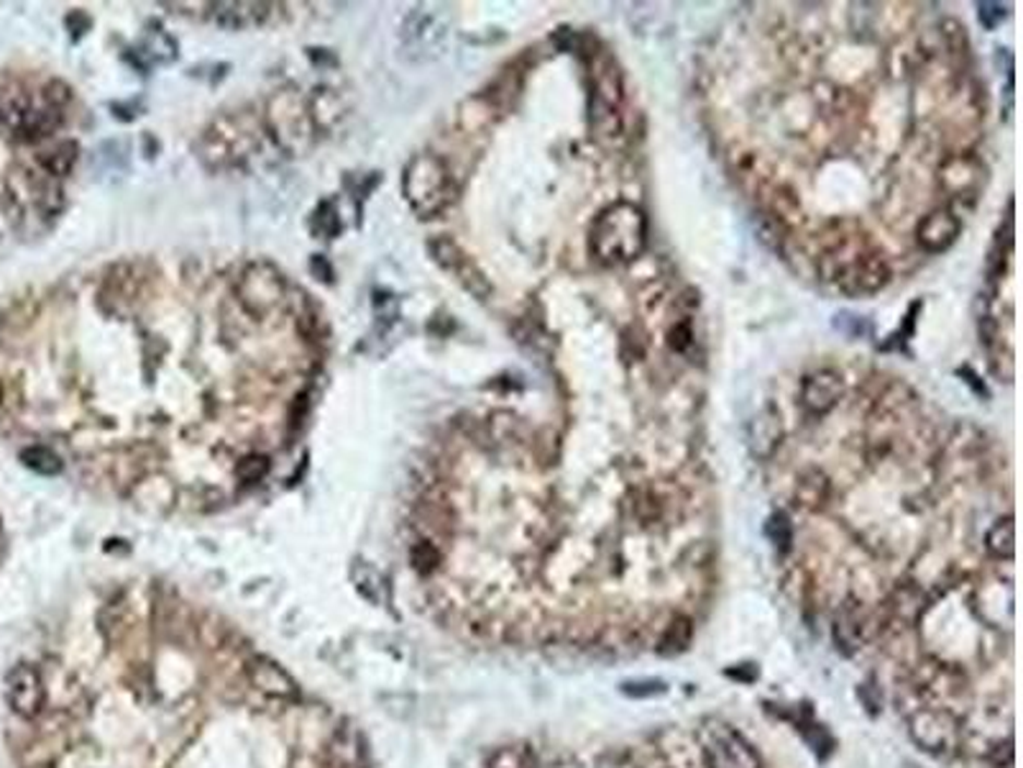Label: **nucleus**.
Masks as SVG:
<instances>
[{
	"instance_id": "nucleus-2",
	"label": "nucleus",
	"mask_w": 1023,
	"mask_h": 768,
	"mask_svg": "<svg viewBox=\"0 0 1023 768\" xmlns=\"http://www.w3.org/2000/svg\"><path fill=\"white\" fill-rule=\"evenodd\" d=\"M622 78L611 59L596 67V78L592 87V101H588V121L602 141L619 139L624 131L622 123Z\"/></svg>"
},
{
	"instance_id": "nucleus-12",
	"label": "nucleus",
	"mask_w": 1023,
	"mask_h": 768,
	"mask_svg": "<svg viewBox=\"0 0 1023 768\" xmlns=\"http://www.w3.org/2000/svg\"><path fill=\"white\" fill-rule=\"evenodd\" d=\"M781 438H783L781 413L773 405H768L760 410V413L756 415V421H752L748 428L750 451L756 453L758 459L773 457V451L781 446Z\"/></svg>"
},
{
	"instance_id": "nucleus-5",
	"label": "nucleus",
	"mask_w": 1023,
	"mask_h": 768,
	"mask_svg": "<svg viewBox=\"0 0 1023 768\" xmlns=\"http://www.w3.org/2000/svg\"><path fill=\"white\" fill-rule=\"evenodd\" d=\"M908 733L918 748L931 753V756H952L960 751L962 722L952 710L929 707V710L911 714Z\"/></svg>"
},
{
	"instance_id": "nucleus-27",
	"label": "nucleus",
	"mask_w": 1023,
	"mask_h": 768,
	"mask_svg": "<svg viewBox=\"0 0 1023 768\" xmlns=\"http://www.w3.org/2000/svg\"><path fill=\"white\" fill-rule=\"evenodd\" d=\"M693 333H691V323L689 320H678V323L668 331V346L674 348L676 354H683L686 348L691 346Z\"/></svg>"
},
{
	"instance_id": "nucleus-16",
	"label": "nucleus",
	"mask_w": 1023,
	"mask_h": 768,
	"mask_svg": "<svg viewBox=\"0 0 1023 768\" xmlns=\"http://www.w3.org/2000/svg\"><path fill=\"white\" fill-rule=\"evenodd\" d=\"M768 208H771V213L768 215H771L773 221H778L783 228H788L790 223L798 218V213H801V200H798L794 188H788V185H778V188L773 190L771 200H768Z\"/></svg>"
},
{
	"instance_id": "nucleus-6",
	"label": "nucleus",
	"mask_w": 1023,
	"mask_h": 768,
	"mask_svg": "<svg viewBox=\"0 0 1023 768\" xmlns=\"http://www.w3.org/2000/svg\"><path fill=\"white\" fill-rule=\"evenodd\" d=\"M701 756L706 768H760L758 753L737 730L724 722H706L701 735Z\"/></svg>"
},
{
	"instance_id": "nucleus-28",
	"label": "nucleus",
	"mask_w": 1023,
	"mask_h": 768,
	"mask_svg": "<svg viewBox=\"0 0 1023 768\" xmlns=\"http://www.w3.org/2000/svg\"><path fill=\"white\" fill-rule=\"evenodd\" d=\"M438 551L430 546V543H420V546H417L413 551V564L417 566V569H423V571H428L432 569V566L438 564Z\"/></svg>"
},
{
	"instance_id": "nucleus-31",
	"label": "nucleus",
	"mask_w": 1023,
	"mask_h": 768,
	"mask_svg": "<svg viewBox=\"0 0 1023 768\" xmlns=\"http://www.w3.org/2000/svg\"><path fill=\"white\" fill-rule=\"evenodd\" d=\"M0 398H3V390H0Z\"/></svg>"
},
{
	"instance_id": "nucleus-18",
	"label": "nucleus",
	"mask_w": 1023,
	"mask_h": 768,
	"mask_svg": "<svg viewBox=\"0 0 1023 768\" xmlns=\"http://www.w3.org/2000/svg\"><path fill=\"white\" fill-rule=\"evenodd\" d=\"M630 507H632V516L638 518L642 525H653L663 518V503L658 499V495H655L653 487H642L638 492H632Z\"/></svg>"
},
{
	"instance_id": "nucleus-4",
	"label": "nucleus",
	"mask_w": 1023,
	"mask_h": 768,
	"mask_svg": "<svg viewBox=\"0 0 1023 768\" xmlns=\"http://www.w3.org/2000/svg\"><path fill=\"white\" fill-rule=\"evenodd\" d=\"M939 188L950 198L952 213L973 211L985 185V164L975 154H952L937 169Z\"/></svg>"
},
{
	"instance_id": "nucleus-8",
	"label": "nucleus",
	"mask_w": 1023,
	"mask_h": 768,
	"mask_svg": "<svg viewBox=\"0 0 1023 768\" xmlns=\"http://www.w3.org/2000/svg\"><path fill=\"white\" fill-rule=\"evenodd\" d=\"M5 699L19 718H39L44 705H47V687H44L41 671L34 663H16L5 674Z\"/></svg>"
},
{
	"instance_id": "nucleus-9",
	"label": "nucleus",
	"mask_w": 1023,
	"mask_h": 768,
	"mask_svg": "<svg viewBox=\"0 0 1023 768\" xmlns=\"http://www.w3.org/2000/svg\"><path fill=\"white\" fill-rule=\"evenodd\" d=\"M246 678H249L253 692L272 699V702H297L300 699V684L295 682V676L269 655H253L246 661Z\"/></svg>"
},
{
	"instance_id": "nucleus-1",
	"label": "nucleus",
	"mask_w": 1023,
	"mask_h": 768,
	"mask_svg": "<svg viewBox=\"0 0 1023 768\" xmlns=\"http://www.w3.org/2000/svg\"><path fill=\"white\" fill-rule=\"evenodd\" d=\"M647 241V218L638 205L615 203L596 215L592 251L602 264L619 267L638 259Z\"/></svg>"
},
{
	"instance_id": "nucleus-10",
	"label": "nucleus",
	"mask_w": 1023,
	"mask_h": 768,
	"mask_svg": "<svg viewBox=\"0 0 1023 768\" xmlns=\"http://www.w3.org/2000/svg\"><path fill=\"white\" fill-rule=\"evenodd\" d=\"M842 392H845V379H842V375H836L834 369H819L804 379L801 402L809 413L824 415L840 402Z\"/></svg>"
},
{
	"instance_id": "nucleus-7",
	"label": "nucleus",
	"mask_w": 1023,
	"mask_h": 768,
	"mask_svg": "<svg viewBox=\"0 0 1023 768\" xmlns=\"http://www.w3.org/2000/svg\"><path fill=\"white\" fill-rule=\"evenodd\" d=\"M832 282L840 287V293L849 297H868L880 293L891 282V267L876 249H865L853 262L842 267Z\"/></svg>"
},
{
	"instance_id": "nucleus-26",
	"label": "nucleus",
	"mask_w": 1023,
	"mask_h": 768,
	"mask_svg": "<svg viewBox=\"0 0 1023 768\" xmlns=\"http://www.w3.org/2000/svg\"><path fill=\"white\" fill-rule=\"evenodd\" d=\"M691 640V623L689 621H674L668 625L666 638H663V646L666 651H681V648L689 646Z\"/></svg>"
},
{
	"instance_id": "nucleus-30",
	"label": "nucleus",
	"mask_w": 1023,
	"mask_h": 768,
	"mask_svg": "<svg viewBox=\"0 0 1023 768\" xmlns=\"http://www.w3.org/2000/svg\"><path fill=\"white\" fill-rule=\"evenodd\" d=\"M903 768H916V766H903Z\"/></svg>"
},
{
	"instance_id": "nucleus-13",
	"label": "nucleus",
	"mask_w": 1023,
	"mask_h": 768,
	"mask_svg": "<svg viewBox=\"0 0 1023 768\" xmlns=\"http://www.w3.org/2000/svg\"><path fill=\"white\" fill-rule=\"evenodd\" d=\"M328 760L333 768H369L366 766L364 741L354 725H348V722L338 725L331 743H328Z\"/></svg>"
},
{
	"instance_id": "nucleus-15",
	"label": "nucleus",
	"mask_w": 1023,
	"mask_h": 768,
	"mask_svg": "<svg viewBox=\"0 0 1023 768\" xmlns=\"http://www.w3.org/2000/svg\"><path fill=\"white\" fill-rule=\"evenodd\" d=\"M269 5H257V3H221L215 5V24H221L223 28H246L253 24H261L266 16Z\"/></svg>"
},
{
	"instance_id": "nucleus-25",
	"label": "nucleus",
	"mask_w": 1023,
	"mask_h": 768,
	"mask_svg": "<svg viewBox=\"0 0 1023 768\" xmlns=\"http://www.w3.org/2000/svg\"><path fill=\"white\" fill-rule=\"evenodd\" d=\"M266 472H269V461L264 457H246L236 469L238 480H243L246 484L261 482L266 476Z\"/></svg>"
},
{
	"instance_id": "nucleus-19",
	"label": "nucleus",
	"mask_w": 1023,
	"mask_h": 768,
	"mask_svg": "<svg viewBox=\"0 0 1023 768\" xmlns=\"http://www.w3.org/2000/svg\"><path fill=\"white\" fill-rule=\"evenodd\" d=\"M985 546L992 556L998 558H1011L1013 548H1015V528H1013V518H1000L996 520V525L988 531V539H985Z\"/></svg>"
},
{
	"instance_id": "nucleus-21",
	"label": "nucleus",
	"mask_w": 1023,
	"mask_h": 768,
	"mask_svg": "<svg viewBox=\"0 0 1023 768\" xmlns=\"http://www.w3.org/2000/svg\"><path fill=\"white\" fill-rule=\"evenodd\" d=\"M21 461H24L28 469H34L36 474H44V476L62 472V461H59L57 453L47 449V446H32V449H26L24 453H21Z\"/></svg>"
},
{
	"instance_id": "nucleus-23",
	"label": "nucleus",
	"mask_w": 1023,
	"mask_h": 768,
	"mask_svg": "<svg viewBox=\"0 0 1023 768\" xmlns=\"http://www.w3.org/2000/svg\"><path fill=\"white\" fill-rule=\"evenodd\" d=\"M354 581L366 600L379 602V594H382V577H379L377 569H371L369 564H356L354 569Z\"/></svg>"
},
{
	"instance_id": "nucleus-14",
	"label": "nucleus",
	"mask_w": 1023,
	"mask_h": 768,
	"mask_svg": "<svg viewBox=\"0 0 1023 768\" xmlns=\"http://www.w3.org/2000/svg\"><path fill=\"white\" fill-rule=\"evenodd\" d=\"M829 495H832V484H829V476L821 472V469H806V472L798 474L794 497L801 510H821V507L826 505Z\"/></svg>"
},
{
	"instance_id": "nucleus-29",
	"label": "nucleus",
	"mask_w": 1023,
	"mask_h": 768,
	"mask_svg": "<svg viewBox=\"0 0 1023 768\" xmlns=\"http://www.w3.org/2000/svg\"><path fill=\"white\" fill-rule=\"evenodd\" d=\"M977 9H980V24L985 28H996L1006 16V5L1000 3H980Z\"/></svg>"
},
{
	"instance_id": "nucleus-22",
	"label": "nucleus",
	"mask_w": 1023,
	"mask_h": 768,
	"mask_svg": "<svg viewBox=\"0 0 1023 768\" xmlns=\"http://www.w3.org/2000/svg\"><path fill=\"white\" fill-rule=\"evenodd\" d=\"M430 251H432V257H436V262L448 272H455L463 262H466V253H463L459 249V244H453L451 238H436V241L430 244Z\"/></svg>"
},
{
	"instance_id": "nucleus-11",
	"label": "nucleus",
	"mask_w": 1023,
	"mask_h": 768,
	"mask_svg": "<svg viewBox=\"0 0 1023 768\" xmlns=\"http://www.w3.org/2000/svg\"><path fill=\"white\" fill-rule=\"evenodd\" d=\"M960 228H962V223L952 211H935L918 223L916 241L924 251L942 253L950 249L954 241H957Z\"/></svg>"
},
{
	"instance_id": "nucleus-17",
	"label": "nucleus",
	"mask_w": 1023,
	"mask_h": 768,
	"mask_svg": "<svg viewBox=\"0 0 1023 768\" xmlns=\"http://www.w3.org/2000/svg\"><path fill=\"white\" fill-rule=\"evenodd\" d=\"M487 768H537V758L527 745H504L491 753Z\"/></svg>"
},
{
	"instance_id": "nucleus-24",
	"label": "nucleus",
	"mask_w": 1023,
	"mask_h": 768,
	"mask_svg": "<svg viewBox=\"0 0 1023 768\" xmlns=\"http://www.w3.org/2000/svg\"><path fill=\"white\" fill-rule=\"evenodd\" d=\"M768 535H771V541L781 551L790 548V541H794V528H790L788 518L783 516V512H778V516L771 518V523H768Z\"/></svg>"
},
{
	"instance_id": "nucleus-20",
	"label": "nucleus",
	"mask_w": 1023,
	"mask_h": 768,
	"mask_svg": "<svg viewBox=\"0 0 1023 768\" xmlns=\"http://www.w3.org/2000/svg\"><path fill=\"white\" fill-rule=\"evenodd\" d=\"M74 159H78V146L72 141H64L51 149L47 154H39V164L47 175H67L72 169Z\"/></svg>"
},
{
	"instance_id": "nucleus-3",
	"label": "nucleus",
	"mask_w": 1023,
	"mask_h": 768,
	"mask_svg": "<svg viewBox=\"0 0 1023 768\" xmlns=\"http://www.w3.org/2000/svg\"><path fill=\"white\" fill-rule=\"evenodd\" d=\"M405 196L417 213L432 215L451 198V177L438 156H417L405 173Z\"/></svg>"
}]
</instances>
